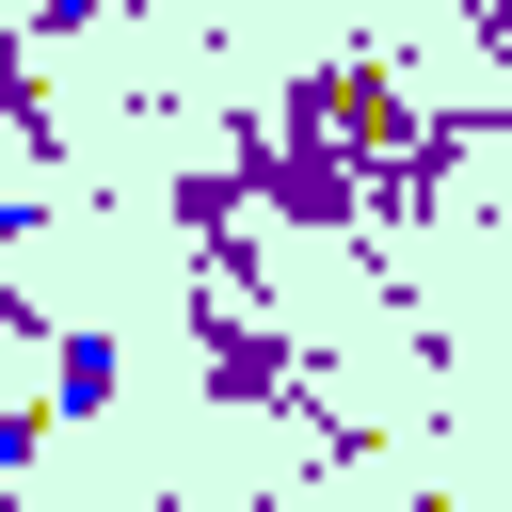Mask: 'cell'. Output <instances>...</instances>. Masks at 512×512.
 <instances>
[{"label":"cell","instance_id":"6da1fadb","mask_svg":"<svg viewBox=\"0 0 512 512\" xmlns=\"http://www.w3.org/2000/svg\"><path fill=\"white\" fill-rule=\"evenodd\" d=\"M80 16H96V0H32V32H80Z\"/></svg>","mask_w":512,"mask_h":512}]
</instances>
